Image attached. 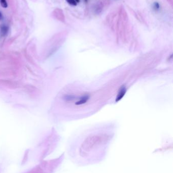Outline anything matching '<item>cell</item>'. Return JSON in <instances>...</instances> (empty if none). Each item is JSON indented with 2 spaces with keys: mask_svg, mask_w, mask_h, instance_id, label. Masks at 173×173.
Masks as SVG:
<instances>
[{
  "mask_svg": "<svg viewBox=\"0 0 173 173\" xmlns=\"http://www.w3.org/2000/svg\"><path fill=\"white\" fill-rule=\"evenodd\" d=\"M66 1H67V3H69V4L72 5V6H77V3L75 0H66Z\"/></svg>",
  "mask_w": 173,
  "mask_h": 173,
  "instance_id": "8992f818",
  "label": "cell"
},
{
  "mask_svg": "<svg viewBox=\"0 0 173 173\" xmlns=\"http://www.w3.org/2000/svg\"><path fill=\"white\" fill-rule=\"evenodd\" d=\"M3 18V17L2 14L0 12V20H2Z\"/></svg>",
  "mask_w": 173,
  "mask_h": 173,
  "instance_id": "ba28073f",
  "label": "cell"
},
{
  "mask_svg": "<svg viewBox=\"0 0 173 173\" xmlns=\"http://www.w3.org/2000/svg\"><path fill=\"white\" fill-rule=\"evenodd\" d=\"M0 2H1V6L4 8H6L8 7V4H7V1L6 0H0Z\"/></svg>",
  "mask_w": 173,
  "mask_h": 173,
  "instance_id": "5b68a950",
  "label": "cell"
},
{
  "mask_svg": "<svg viewBox=\"0 0 173 173\" xmlns=\"http://www.w3.org/2000/svg\"><path fill=\"white\" fill-rule=\"evenodd\" d=\"M84 1L86 3H87V2H88V0H84Z\"/></svg>",
  "mask_w": 173,
  "mask_h": 173,
  "instance_id": "30bf717a",
  "label": "cell"
},
{
  "mask_svg": "<svg viewBox=\"0 0 173 173\" xmlns=\"http://www.w3.org/2000/svg\"><path fill=\"white\" fill-rule=\"evenodd\" d=\"M0 29H1V35L2 36H5L6 35L7 33L9 31V27L8 26L5 25V24H2L0 26Z\"/></svg>",
  "mask_w": 173,
  "mask_h": 173,
  "instance_id": "277c9868",
  "label": "cell"
},
{
  "mask_svg": "<svg viewBox=\"0 0 173 173\" xmlns=\"http://www.w3.org/2000/svg\"><path fill=\"white\" fill-rule=\"evenodd\" d=\"M89 95H83L79 99V100L77 102H76L75 104L77 105H83L85 103H86L89 100Z\"/></svg>",
  "mask_w": 173,
  "mask_h": 173,
  "instance_id": "3957f363",
  "label": "cell"
},
{
  "mask_svg": "<svg viewBox=\"0 0 173 173\" xmlns=\"http://www.w3.org/2000/svg\"><path fill=\"white\" fill-rule=\"evenodd\" d=\"M160 4L158 2H154L153 3V9L155 10H158L160 9Z\"/></svg>",
  "mask_w": 173,
  "mask_h": 173,
  "instance_id": "52a82bcc",
  "label": "cell"
},
{
  "mask_svg": "<svg viewBox=\"0 0 173 173\" xmlns=\"http://www.w3.org/2000/svg\"><path fill=\"white\" fill-rule=\"evenodd\" d=\"M114 134L111 130H95L82 134L71 142L68 154L79 167L99 164L105 160Z\"/></svg>",
  "mask_w": 173,
  "mask_h": 173,
  "instance_id": "6da1fadb",
  "label": "cell"
},
{
  "mask_svg": "<svg viewBox=\"0 0 173 173\" xmlns=\"http://www.w3.org/2000/svg\"><path fill=\"white\" fill-rule=\"evenodd\" d=\"M75 1L77 2V3L80 2V0H75Z\"/></svg>",
  "mask_w": 173,
  "mask_h": 173,
  "instance_id": "9c48e42d",
  "label": "cell"
},
{
  "mask_svg": "<svg viewBox=\"0 0 173 173\" xmlns=\"http://www.w3.org/2000/svg\"><path fill=\"white\" fill-rule=\"evenodd\" d=\"M127 92V89L125 86H122L119 90V92L118 93L117 96L116 97V101L118 102L124 96Z\"/></svg>",
  "mask_w": 173,
  "mask_h": 173,
  "instance_id": "7a4b0ae2",
  "label": "cell"
}]
</instances>
